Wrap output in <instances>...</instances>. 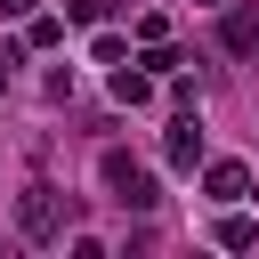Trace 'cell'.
I'll return each mask as SVG.
<instances>
[{
    "label": "cell",
    "instance_id": "obj_11",
    "mask_svg": "<svg viewBox=\"0 0 259 259\" xmlns=\"http://www.w3.org/2000/svg\"><path fill=\"white\" fill-rule=\"evenodd\" d=\"M8 65H16V57H8V49H0V89H8Z\"/></svg>",
    "mask_w": 259,
    "mask_h": 259
},
{
    "label": "cell",
    "instance_id": "obj_1",
    "mask_svg": "<svg viewBox=\"0 0 259 259\" xmlns=\"http://www.w3.org/2000/svg\"><path fill=\"white\" fill-rule=\"evenodd\" d=\"M97 170H105V186H113V202H121V210H154V202H162V186H154L130 154H105Z\"/></svg>",
    "mask_w": 259,
    "mask_h": 259
},
{
    "label": "cell",
    "instance_id": "obj_8",
    "mask_svg": "<svg viewBox=\"0 0 259 259\" xmlns=\"http://www.w3.org/2000/svg\"><path fill=\"white\" fill-rule=\"evenodd\" d=\"M24 40H32V49H57V40H65V24H57V16H32V24H24Z\"/></svg>",
    "mask_w": 259,
    "mask_h": 259
},
{
    "label": "cell",
    "instance_id": "obj_3",
    "mask_svg": "<svg viewBox=\"0 0 259 259\" xmlns=\"http://www.w3.org/2000/svg\"><path fill=\"white\" fill-rule=\"evenodd\" d=\"M219 40H227V57H259V0H243V8H227V24H219Z\"/></svg>",
    "mask_w": 259,
    "mask_h": 259
},
{
    "label": "cell",
    "instance_id": "obj_10",
    "mask_svg": "<svg viewBox=\"0 0 259 259\" xmlns=\"http://www.w3.org/2000/svg\"><path fill=\"white\" fill-rule=\"evenodd\" d=\"M0 16H32V0H0Z\"/></svg>",
    "mask_w": 259,
    "mask_h": 259
},
{
    "label": "cell",
    "instance_id": "obj_6",
    "mask_svg": "<svg viewBox=\"0 0 259 259\" xmlns=\"http://www.w3.org/2000/svg\"><path fill=\"white\" fill-rule=\"evenodd\" d=\"M219 243H227V251H251V243H259V219L227 210V219H219Z\"/></svg>",
    "mask_w": 259,
    "mask_h": 259
},
{
    "label": "cell",
    "instance_id": "obj_2",
    "mask_svg": "<svg viewBox=\"0 0 259 259\" xmlns=\"http://www.w3.org/2000/svg\"><path fill=\"white\" fill-rule=\"evenodd\" d=\"M65 210H73V202H65L57 186H24V202H16V227H24L32 243H49V235L65 227Z\"/></svg>",
    "mask_w": 259,
    "mask_h": 259
},
{
    "label": "cell",
    "instance_id": "obj_9",
    "mask_svg": "<svg viewBox=\"0 0 259 259\" xmlns=\"http://www.w3.org/2000/svg\"><path fill=\"white\" fill-rule=\"evenodd\" d=\"M65 16H73V24H97V16H105V0H65Z\"/></svg>",
    "mask_w": 259,
    "mask_h": 259
},
{
    "label": "cell",
    "instance_id": "obj_7",
    "mask_svg": "<svg viewBox=\"0 0 259 259\" xmlns=\"http://www.w3.org/2000/svg\"><path fill=\"white\" fill-rule=\"evenodd\" d=\"M113 97H121V105H146V97H154V81H146V73H130V65H113Z\"/></svg>",
    "mask_w": 259,
    "mask_h": 259
},
{
    "label": "cell",
    "instance_id": "obj_5",
    "mask_svg": "<svg viewBox=\"0 0 259 259\" xmlns=\"http://www.w3.org/2000/svg\"><path fill=\"white\" fill-rule=\"evenodd\" d=\"M202 186H210V202H235V194L251 186V170H243V162H210V178H202Z\"/></svg>",
    "mask_w": 259,
    "mask_h": 259
},
{
    "label": "cell",
    "instance_id": "obj_4",
    "mask_svg": "<svg viewBox=\"0 0 259 259\" xmlns=\"http://www.w3.org/2000/svg\"><path fill=\"white\" fill-rule=\"evenodd\" d=\"M170 162H178V170H194V162H202V121H194V113H178V121H170Z\"/></svg>",
    "mask_w": 259,
    "mask_h": 259
}]
</instances>
